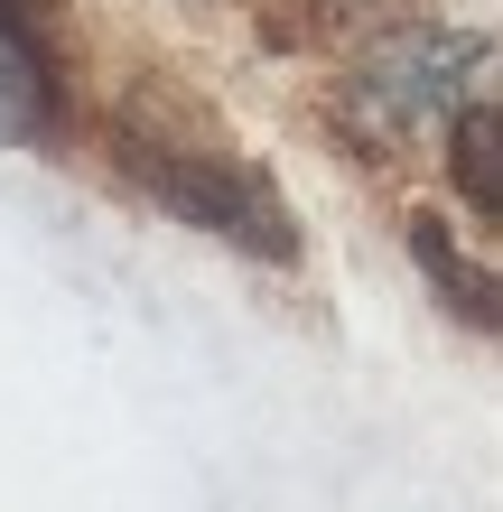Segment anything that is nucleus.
I'll use <instances>...</instances> for the list:
<instances>
[{"mask_svg": "<svg viewBox=\"0 0 503 512\" xmlns=\"http://www.w3.org/2000/svg\"><path fill=\"white\" fill-rule=\"evenodd\" d=\"M448 168H457V187L485 205V215H503V122H494V103H457L448 112Z\"/></svg>", "mask_w": 503, "mask_h": 512, "instance_id": "nucleus-4", "label": "nucleus"}, {"mask_svg": "<svg viewBox=\"0 0 503 512\" xmlns=\"http://www.w3.org/2000/svg\"><path fill=\"white\" fill-rule=\"evenodd\" d=\"M140 177H150L177 215H196L205 233L252 243V252H280V215L261 205L252 177H233V159H140Z\"/></svg>", "mask_w": 503, "mask_h": 512, "instance_id": "nucleus-2", "label": "nucleus"}, {"mask_svg": "<svg viewBox=\"0 0 503 512\" xmlns=\"http://www.w3.org/2000/svg\"><path fill=\"white\" fill-rule=\"evenodd\" d=\"M476 38H448V28H420V38H392L364 66V103L382 122H429V112H457V75L476 66Z\"/></svg>", "mask_w": 503, "mask_h": 512, "instance_id": "nucleus-1", "label": "nucleus"}, {"mask_svg": "<svg viewBox=\"0 0 503 512\" xmlns=\"http://www.w3.org/2000/svg\"><path fill=\"white\" fill-rule=\"evenodd\" d=\"M56 131V75L19 19H0V149H38Z\"/></svg>", "mask_w": 503, "mask_h": 512, "instance_id": "nucleus-3", "label": "nucleus"}]
</instances>
